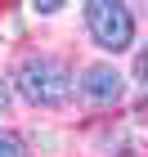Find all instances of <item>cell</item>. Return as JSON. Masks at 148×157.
<instances>
[{
	"label": "cell",
	"instance_id": "obj_1",
	"mask_svg": "<svg viewBox=\"0 0 148 157\" xmlns=\"http://www.w3.org/2000/svg\"><path fill=\"white\" fill-rule=\"evenodd\" d=\"M13 85L23 90L27 103H40V108H63V103L72 99V72H67L59 59H45V54L23 59Z\"/></svg>",
	"mask_w": 148,
	"mask_h": 157
},
{
	"label": "cell",
	"instance_id": "obj_2",
	"mask_svg": "<svg viewBox=\"0 0 148 157\" xmlns=\"http://www.w3.org/2000/svg\"><path fill=\"white\" fill-rule=\"evenodd\" d=\"M85 27L108 54H121L135 40V13L126 9V0H85Z\"/></svg>",
	"mask_w": 148,
	"mask_h": 157
},
{
	"label": "cell",
	"instance_id": "obj_3",
	"mask_svg": "<svg viewBox=\"0 0 148 157\" xmlns=\"http://www.w3.org/2000/svg\"><path fill=\"white\" fill-rule=\"evenodd\" d=\"M81 94H85L90 103H99V108L117 103V99H121V72H117L112 63H94V67H85V72H81Z\"/></svg>",
	"mask_w": 148,
	"mask_h": 157
},
{
	"label": "cell",
	"instance_id": "obj_4",
	"mask_svg": "<svg viewBox=\"0 0 148 157\" xmlns=\"http://www.w3.org/2000/svg\"><path fill=\"white\" fill-rule=\"evenodd\" d=\"M0 157H23V144L13 135H5V130H0Z\"/></svg>",
	"mask_w": 148,
	"mask_h": 157
},
{
	"label": "cell",
	"instance_id": "obj_5",
	"mask_svg": "<svg viewBox=\"0 0 148 157\" xmlns=\"http://www.w3.org/2000/svg\"><path fill=\"white\" fill-rule=\"evenodd\" d=\"M135 72H139V81H144V85H148V45H144V49H139V59H135Z\"/></svg>",
	"mask_w": 148,
	"mask_h": 157
},
{
	"label": "cell",
	"instance_id": "obj_6",
	"mask_svg": "<svg viewBox=\"0 0 148 157\" xmlns=\"http://www.w3.org/2000/svg\"><path fill=\"white\" fill-rule=\"evenodd\" d=\"M36 5V13H59L63 9V0H32Z\"/></svg>",
	"mask_w": 148,
	"mask_h": 157
},
{
	"label": "cell",
	"instance_id": "obj_7",
	"mask_svg": "<svg viewBox=\"0 0 148 157\" xmlns=\"http://www.w3.org/2000/svg\"><path fill=\"white\" fill-rule=\"evenodd\" d=\"M9 108V90H5V81H0V112Z\"/></svg>",
	"mask_w": 148,
	"mask_h": 157
}]
</instances>
